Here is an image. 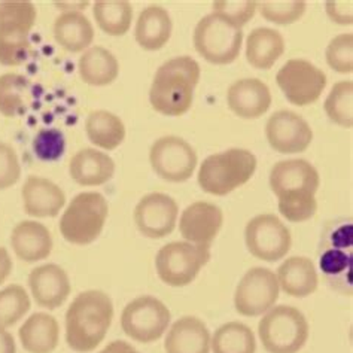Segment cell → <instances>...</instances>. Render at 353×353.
Instances as JSON below:
<instances>
[{"label": "cell", "mask_w": 353, "mask_h": 353, "mask_svg": "<svg viewBox=\"0 0 353 353\" xmlns=\"http://www.w3.org/2000/svg\"><path fill=\"white\" fill-rule=\"evenodd\" d=\"M265 136L279 154L304 152L313 141V132L307 121L292 110H279L268 118Z\"/></svg>", "instance_id": "16"}, {"label": "cell", "mask_w": 353, "mask_h": 353, "mask_svg": "<svg viewBox=\"0 0 353 353\" xmlns=\"http://www.w3.org/2000/svg\"><path fill=\"white\" fill-rule=\"evenodd\" d=\"M69 173L81 187H100L112 179L115 163L108 154L85 148L72 157Z\"/></svg>", "instance_id": "23"}, {"label": "cell", "mask_w": 353, "mask_h": 353, "mask_svg": "<svg viewBox=\"0 0 353 353\" xmlns=\"http://www.w3.org/2000/svg\"><path fill=\"white\" fill-rule=\"evenodd\" d=\"M319 267L328 285L343 295L353 292V224L350 218L331 221L321 239Z\"/></svg>", "instance_id": "4"}, {"label": "cell", "mask_w": 353, "mask_h": 353, "mask_svg": "<svg viewBox=\"0 0 353 353\" xmlns=\"http://www.w3.org/2000/svg\"><path fill=\"white\" fill-rule=\"evenodd\" d=\"M29 286L36 304L50 310L66 303L72 291L68 273L57 264L36 267L29 274Z\"/></svg>", "instance_id": "19"}, {"label": "cell", "mask_w": 353, "mask_h": 353, "mask_svg": "<svg viewBox=\"0 0 353 353\" xmlns=\"http://www.w3.org/2000/svg\"><path fill=\"white\" fill-rule=\"evenodd\" d=\"M178 203L163 192H151L137 203L134 222L139 231L150 239H163L173 233L178 222Z\"/></svg>", "instance_id": "17"}, {"label": "cell", "mask_w": 353, "mask_h": 353, "mask_svg": "<svg viewBox=\"0 0 353 353\" xmlns=\"http://www.w3.org/2000/svg\"><path fill=\"white\" fill-rule=\"evenodd\" d=\"M21 165L11 146L0 142V190L11 188L20 181Z\"/></svg>", "instance_id": "41"}, {"label": "cell", "mask_w": 353, "mask_h": 353, "mask_svg": "<svg viewBox=\"0 0 353 353\" xmlns=\"http://www.w3.org/2000/svg\"><path fill=\"white\" fill-rule=\"evenodd\" d=\"M276 82L290 103L307 106L322 96V91L327 87V75L313 63L294 59L286 61L277 72Z\"/></svg>", "instance_id": "12"}, {"label": "cell", "mask_w": 353, "mask_h": 353, "mask_svg": "<svg viewBox=\"0 0 353 353\" xmlns=\"http://www.w3.org/2000/svg\"><path fill=\"white\" fill-rule=\"evenodd\" d=\"M245 241L250 255L261 261L276 263L290 252L292 237L281 219L272 213H265L248 222Z\"/></svg>", "instance_id": "13"}, {"label": "cell", "mask_w": 353, "mask_h": 353, "mask_svg": "<svg viewBox=\"0 0 353 353\" xmlns=\"http://www.w3.org/2000/svg\"><path fill=\"white\" fill-rule=\"evenodd\" d=\"M279 288L294 299H304L318 290L319 279L310 258L291 256L277 268Z\"/></svg>", "instance_id": "24"}, {"label": "cell", "mask_w": 353, "mask_h": 353, "mask_svg": "<svg viewBox=\"0 0 353 353\" xmlns=\"http://www.w3.org/2000/svg\"><path fill=\"white\" fill-rule=\"evenodd\" d=\"M54 38L66 51L81 52L92 43L94 29L85 15L77 11H68L55 20Z\"/></svg>", "instance_id": "29"}, {"label": "cell", "mask_w": 353, "mask_h": 353, "mask_svg": "<svg viewBox=\"0 0 353 353\" xmlns=\"http://www.w3.org/2000/svg\"><path fill=\"white\" fill-rule=\"evenodd\" d=\"M173 30L169 12L160 5L145 8L136 23V42L145 51H158L169 42Z\"/></svg>", "instance_id": "27"}, {"label": "cell", "mask_w": 353, "mask_h": 353, "mask_svg": "<svg viewBox=\"0 0 353 353\" xmlns=\"http://www.w3.org/2000/svg\"><path fill=\"white\" fill-rule=\"evenodd\" d=\"M87 136L92 145L114 151L124 142L125 125L119 117L108 110H92L85 123Z\"/></svg>", "instance_id": "31"}, {"label": "cell", "mask_w": 353, "mask_h": 353, "mask_svg": "<svg viewBox=\"0 0 353 353\" xmlns=\"http://www.w3.org/2000/svg\"><path fill=\"white\" fill-rule=\"evenodd\" d=\"M285 52L283 36L268 27L250 32L246 42V60L255 69L268 70Z\"/></svg>", "instance_id": "28"}, {"label": "cell", "mask_w": 353, "mask_h": 353, "mask_svg": "<svg viewBox=\"0 0 353 353\" xmlns=\"http://www.w3.org/2000/svg\"><path fill=\"white\" fill-rule=\"evenodd\" d=\"M92 14L106 34L124 36L132 26L133 6L127 0H99L92 6Z\"/></svg>", "instance_id": "33"}, {"label": "cell", "mask_w": 353, "mask_h": 353, "mask_svg": "<svg viewBox=\"0 0 353 353\" xmlns=\"http://www.w3.org/2000/svg\"><path fill=\"white\" fill-rule=\"evenodd\" d=\"M256 9L267 21H272L281 26L296 23L305 12V2L303 0H286V2H256Z\"/></svg>", "instance_id": "37"}, {"label": "cell", "mask_w": 353, "mask_h": 353, "mask_svg": "<svg viewBox=\"0 0 353 353\" xmlns=\"http://www.w3.org/2000/svg\"><path fill=\"white\" fill-rule=\"evenodd\" d=\"M165 353H210V332L196 316H183L167 332Z\"/></svg>", "instance_id": "22"}, {"label": "cell", "mask_w": 353, "mask_h": 353, "mask_svg": "<svg viewBox=\"0 0 353 353\" xmlns=\"http://www.w3.org/2000/svg\"><path fill=\"white\" fill-rule=\"evenodd\" d=\"M281 288L270 268L254 267L241 277L234 295V305L239 314L256 318L274 307Z\"/></svg>", "instance_id": "15"}, {"label": "cell", "mask_w": 353, "mask_h": 353, "mask_svg": "<svg viewBox=\"0 0 353 353\" xmlns=\"http://www.w3.org/2000/svg\"><path fill=\"white\" fill-rule=\"evenodd\" d=\"M81 79L92 87H105L119 75V64L115 55L103 46H92L81 55L78 61Z\"/></svg>", "instance_id": "30"}, {"label": "cell", "mask_w": 353, "mask_h": 353, "mask_svg": "<svg viewBox=\"0 0 353 353\" xmlns=\"http://www.w3.org/2000/svg\"><path fill=\"white\" fill-rule=\"evenodd\" d=\"M325 112L340 127H353V82L341 81L332 87L325 100Z\"/></svg>", "instance_id": "35"}, {"label": "cell", "mask_w": 353, "mask_h": 353, "mask_svg": "<svg viewBox=\"0 0 353 353\" xmlns=\"http://www.w3.org/2000/svg\"><path fill=\"white\" fill-rule=\"evenodd\" d=\"M210 349L213 353H255V334L241 322L224 323L210 339Z\"/></svg>", "instance_id": "32"}, {"label": "cell", "mask_w": 353, "mask_h": 353, "mask_svg": "<svg viewBox=\"0 0 353 353\" xmlns=\"http://www.w3.org/2000/svg\"><path fill=\"white\" fill-rule=\"evenodd\" d=\"M318 170L305 160L279 161L270 172V187L279 199V212L290 222H305L314 216L319 190Z\"/></svg>", "instance_id": "1"}, {"label": "cell", "mask_w": 353, "mask_h": 353, "mask_svg": "<svg viewBox=\"0 0 353 353\" xmlns=\"http://www.w3.org/2000/svg\"><path fill=\"white\" fill-rule=\"evenodd\" d=\"M66 151V141L59 128H42L33 139V152L41 161H57Z\"/></svg>", "instance_id": "38"}, {"label": "cell", "mask_w": 353, "mask_h": 353, "mask_svg": "<svg viewBox=\"0 0 353 353\" xmlns=\"http://www.w3.org/2000/svg\"><path fill=\"white\" fill-rule=\"evenodd\" d=\"M18 337L29 353H51L59 346L60 325L48 313H34L18 330Z\"/></svg>", "instance_id": "26"}, {"label": "cell", "mask_w": 353, "mask_h": 353, "mask_svg": "<svg viewBox=\"0 0 353 353\" xmlns=\"http://www.w3.org/2000/svg\"><path fill=\"white\" fill-rule=\"evenodd\" d=\"M256 170V157L240 148L208 157L200 165L199 185L212 196H227L243 187Z\"/></svg>", "instance_id": "5"}, {"label": "cell", "mask_w": 353, "mask_h": 353, "mask_svg": "<svg viewBox=\"0 0 353 353\" xmlns=\"http://www.w3.org/2000/svg\"><path fill=\"white\" fill-rule=\"evenodd\" d=\"M243 32L224 15L209 14L199 21L194 30V46L204 60L212 64H230L237 60Z\"/></svg>", "instance_id": "9"}, {"label": "cell", "mask_w": 353, "mask_h": 353, "mask_svg": "<svg viewBox=\"0 0 353 353\" xmlns=\"http://www.w3.org/2000/svg\"><path fill=\"white\" fill-rule=\"evenodd\" d=\"M29 294L20 285H9L0 291V327H12L29 313Z\"/></svg>", "instance_id": "36"}, {"label": "cell", "mask_w": 353, "mask_h": 353, "mask_svg": "<svg viewBox=\"0 0 353 353\" xmlns=\"http://www.w3.org/2000/svg\"><path fill=\"white\" fill-rule=\"evenodd\" d=\"M213 9L216 14L224 15L227 20L239 26L240 29L252 20L256 11V2L254 0H218L213 2Z\"/></svg>", "instance_id": "40"}, {"label": "cell", "mask_w": 353, "mask_h": 353, "mask_svg": "<svg viewBox=\"0 0 353 353\" xmlns=\"http://www.w3.org/2000/svg\"><path fill=\"white\" fill-rule=\"evenodd\" d=\"M108 213V201L100 192H81L64 210L60 233L72 245H91L103 231Z\"/></svg>", "instance_id": "7"}, {"label": "cell", "mask_w": 353, "mask_h": 353, "mask_svg": "<svg viewBox=\"0 0 353 353\" xmlns=\"http://www.w3.org/2000/svg\"><path fill=\"white\" fill-rule=\"evenodd\" d=\"M327 14L334 23L341 26H350L353 23L352 17V0L349 2H339V0H330L327 2Z\"/></svg>", "instance_id": "42"}, {"label": "cell", "mask_w": 353, "mask_h": 353, "mask_svg": "<svg viewBox=\"0 0 353 353\" xmlns=\"http://www.w3.org/2000/svg\"><path fill=\"white\" fill-rule=\"evenodd\" d=\"M200 64L188 57H176L158 68L150 90L151 106L165 117H181L192 106L194 90L200 81Z\"/></svg>", "instance_id": "3"}, {"label": "cell", "mask_w": 353, "mask_h": 353, "mask_svg": "<svg viewBox=\"0 0 353 353\" xmlns=\"http://www.w3.org/2000/svg\"><path fill=\"white\" fill-rule=\"evenodd\" d=\"M12 258L5 248L0 246V285H2L12 272Z\"/></svg>", "instance_id": "43"}, {"label": "cell", "mask_w": 353, "mask_h": 353, "mask_svg": "<svg viewBox=\"0 0 353 353\" xmlns=\"http://www.w3.org/2000/svg\"><path fill=\"white\" fill-rule=\"evenodd\" d=\"M210 246L190 241H172L163 246L155 256V268L161 281L174 288L194 282L201 268L209 263Z\"/></svg>", "instance_id": "10"}, {"label": "cell", "mask_w": 353, "mask_h": 353, "mask_svg": "<svg viewBox=\"0 0 353 353\" xmlns=\"http://www.w3.org/2000/svg\"><path fill=\"white\" fill-rule=\"evenodd\" d=\"M227 103L233 112L245 119L263 117L272 106V92L256 78L239 79L227 91Z\"/></svg>", "instance_id": "20"}, {"label": "cell", "mask_w": 353, "mask_h": 353, "mask_svg": "<svg viewBox=\"0 0 353 353\" xmlns=\"http://www.w3.org/2000/svg\"><path fill=\"white\" fill-rule=\"evenodd\" d=\"M154 172L167 182L188 181L197 167L194 148L178 136H164L154 142L150 151Z\"/></svg>", "instance_id": "14"}, {"label": "cell", "mask_w": 353, "mask_h": 353, "mask_svg": "<svg viewBox=\"0 0 353 353\" xmlns=\"http://www.w3.org/2000/svg\"><path fill=\"white\" fill-rule=\"evenodd\" d=\"M170 319V310L163 301L143 295L125 305L121 314V328L132 340L148 345L164 336Z\"/></svg>", "instance_id": "11"}, {"label": "cell", "mask_w": 353, "mask_h": 353, "mask_svg": "<svg viewBox=\"0 0 353 353\" xmlns=\"http://www.w3.org/2000/svg\"><path fill=\"white\" fill-rule=\"evenodd\" d=\"M325 57H327L328 66L332 70L341 73V75L352 73L353 72V34L345 33V34L337 36V38H334L327 46Z\"/></svg>", "instance_id": "39"}, {"label": "cell", "mask_w": 353, "mask_h": 353, "mask_svg": "<svg viewBox=\"0 0 353 353\" xmlns=\"http://www.w3.org/2000/svg\"><path fill=\"white\" fill-rule=\"evenodd\" d=\"M224 224V213L216 204L196 201L182 212L179 231L182 237L194 245H208L216 239Z\"/></svg>", "instance_id": "18"}, {"label": "cell", "mask_w": 353, "mask_h": 353, "mask_svg": "<svg viewBox=\"0 0 353 353\" xmlns=\"http://www.w3.org/2000/svg\"><path fill=\"white\" fill-rule=\"evenodd\" d=\"M99 353H141V352L136 350L132 345H128L127 341L115 340L112 343H109V345Z\"/></svg>", "instance_id": "45"}, {"label": "cell", "mask_w": 353, "mask_h": 353, "mask_svg": "<svg viewBox=\"0 0 353 353\" xmlns=\"http://www.w3.org/2000/svg\"><path fill=\"white\" fill-rule=\"evenodd\" d=\"M114 304L103 291L81 292L66 312V343L78 353L94 350L112 325Z\"/></svg>", "instance_id": "2"}, {"label": "cell", "mask_w": 353, "mask_h": 353, "mask_svg": "<svg viewBox=\"0 0 353 353\" xmlns=\"http://www.w3.org/2000/svg\"><path fill=\"white\" fill-rule=\"evenodd\" d=\"M258 336L268 353H296L309 340V322L299 309L276 305L259 321Z\"/></svg>", "instance_id": "8"}, {"label": "cell", "mask_w": 353, "mask_h": 353, "mask_svg": "<svg viewBox=\"0 0 353 353\" xmlns=\"http://www.w3.org/2000/svg\"><path fill=\"white\" fill-rule=\"evenodd\" d=\"M24 212L34 218H54L66 204V194L50 179L29 176L21 190Z\"/></svg>", "instance_id": "21"}, {"label": "cell", "mask_w": 353, "mask_h": 353, "mask_svg": "<svg viewBox=\"0 0 353 353\" xmlns=\"http://www.w3.org/2000/svg\"><path fill=\"white\" fill-rule=\"evenodd\" d=\"M0 353H17L15 340L6 328L0 327Z\"/></svg>", "instance_id": "44"}, {"label": "cell", "mask_w": 353, "mask_h": 353, "mask_svg": "<svg viewBox=\"0 0 353 353\" xmlns=\"http://www.w3.org/2000/svg\"><path fill=\"white\" fill-rule=\"evenodd\" d=\"M30 99V83L18 73L0 77V114L14 118L26 112Z\"/></svg>", "instance_id": "34"}, {"label": "cell", "mask_w": 353, "mask_h": 353, "mask_svg": "<svg viewBox=\"0 0 353 353\" xmlns=\"http://www.w3.org/2000/svg\"><path fill=\"white\" fill-rule=\"evenodd\" d=\"M11 245L18 258L26 263H36L50 256L52 237L41 222L23 221L12 230Z\"/></svg>", "instance_id": "25"}, {"label": "cell", "mask_w": 353, "mask_h": 353, "mask_svg": "<svg viewBox=\"0 0 353 353\" xmlns=\"http://www.w3.org/2000/svg\"><path fill=\"white\" fill-rule=\"evenodd\" d=\"M36 23L32 2H0V64L20 66L30 51V32Z\"/></svg>", "instance_id": "6"}]
</instances>
